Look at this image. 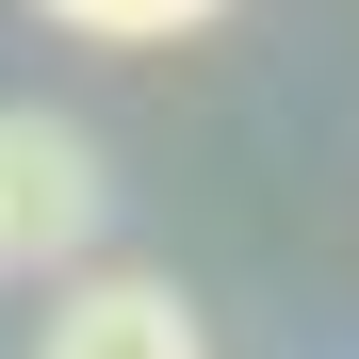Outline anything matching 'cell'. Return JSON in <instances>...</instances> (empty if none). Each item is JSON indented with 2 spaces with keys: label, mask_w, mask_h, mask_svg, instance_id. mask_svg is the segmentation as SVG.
<instances>
[{
  "label": "cell",
  "mask_w": 359,
  "mask_h": 359,
  "mask_svg": "<svg viewBox=\"0 0 359 359\" xmlns=\"http://www.w3.org/2000/svg\"><path fill=\"white\" fill-rule=\"evenodd\" d=\"M98 229H114V163H98V131H82V114H49V98H0V294L82 278Z\"/></svg>",
  "instance_id": "1"
},
{
  "label": "cell",
  "mask_w": 359,
  "mask_h": 359,
  "mask_svg": "<svg viewBox=\"0 0 359 359\" xmlns=\"http://www.w3.org/2000/svg\"><path fill=\"white\" fill-rule=\"evenodd\" d=\"M33 359H196V294L147 262H82V278H49Z\"/></svg>",
  "instance_id": "2"
},
{
  "label": "cell",
  "mask_w": 359,
  "mask_h": 359,
  "mask_svg": "<svg viewBox=\"0 0 359 359\" xmlns=\"http://www.w3.org/2000/svg\"><path fill=\"white\" fill-rule=\"evenodd\" d=\"M66 49H180V33H212L229 0H33Z\"/></svg>",
  "instance_id": "3"
}]
</instances>
